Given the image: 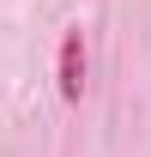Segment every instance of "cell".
I'll return each mask as SVG.
<instances>
[{
    "mask_svg": "<svg viewBox=\"0 0 151 157\" xmlns=\"http://www.w3.org/2000/svg\"><path fill=\"white\" fill-rule=\"evenodd\" d=\"M60 97L67 103L85 97V36L79 30H67V42H60Z\"/></svg>",
    "mask_w": 151,
    "mask_h": 157,
    "instance_id": "1",
    "label": "cell"
}]
</instances>
